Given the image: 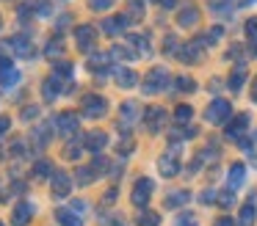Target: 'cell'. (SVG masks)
<instances>
[{"mask_svg": "<svg viewBox=\"0 0 257 226\" xmlns=\"http://www.w3.org/2000/svg\"><path fill=\"white\" fill-rule=\"evenodd\" d=\"M136 113H139V102H136V99H127V102L122 105V116L124 119H133Z\"/></svg>", "mask_w": 257, "mask_h": 226, "instance_id": "cell-35", "label": "cell"}, {"mask_svg": "<svg viewBox=\"0 0 257 226\" xmlns=\"http://www.w3.org/2000/svg\"><path fill=\"white\" fill-rule=\"evenodd\" d=\"M243 179H246V165L235 163L232 168H229V174H227V185H229V190L240 187V185H243Z\"/></svg>", "mask_w": 257, "mask_h": 226, "instance_id": "cell-17", "label": "cell"}, {"mask_svg": "<svg viewBox=\"0 0 257 226\" xmlns=\"http://www.w3.org/2000/svg\"><path fill=\"white\" fill-rule=\"evenodd\" d=\"M91 179H97V171L91 168V165H80L78 168V182L80 185H89Z\"/></svg>", "mask_w": 257, "mask_h": 226, "instance_id": "cell-32", "label": "cell"}, {"mask_svg": "<svg viewBox=\"0 0 257 226\" xmlns=\"http://www.w3.org/2000/svg\"><path fill=\"white\" fill-rule=\"evenodd\" d=\"M116 83L122 88H133L136 83H139V75H136L133 69H116Z\"/></svg>", "mask_w": 257, "mask_h": 226, "instance_id": "cell-21", "label": "cell"}, {"mask_svg": "<svg viewBox=\"0 0 257 226\" xmlns=\"http://www.w3.org/2000/svg\"><path fill=\"white\" fill-rule=\"evenodd\" d=\"M202 47H205V39H196L194 44H188V47H183V50H180V61H183V64H191V61H199Z\"/></svg>", "mask_w": 257, "mask_h": 226, "instance_id": "cell-16", "label": "cell"}, {"mask_svg": "<svg viewBox=\"0 0 257 226\" xmlns=\"http://www.w3.org/2000/svg\"><path fill=\"white\" fill-rule=\"evenodd\" d=\"M249 3H254V0H243V6H249Z\"/></svg>", "mask_w": 257, "mask_h": 226, "instance_id": "cell-49", "label": "cell"}, {"mask_svg": "<svg viewBox=\"0 0 257 226\" xmlns=\"http://www.w3.org/2000/svg\"><path fill=\"white\" fill-rule=\"evenodd\" d=\"M216 226H235V220H232V218H218Z\"/></svg>", "mask_w": 257, "mask_h": 226, "instance_id": "cell-46", "label": "cell"}, {"mask_svg": "<svg viewBox=\"0 0 257 226\" xmlns=\"http://www.w3.org/2000/svg\"><path fill=\"white\" fill-rule=\"evenodd\" d=\"M34 11H36L39 17H50V14H53L50 0H36V3H34Z\"/></svg>", "mask_w": 257, "mask_h": 226, "instance_id": "cell-34", "label": "cell"}, {"mask_svg": "<svg viewBox=\"0 0 257 226\" xmlns=\"http://www.w3.org/2000/svg\"><path fill=\"white\" fill-rule=\"evenodd\" d=\"M229 113H232V105H229L227 99H213L205 110V119L213 121V124H224V121L229 119Z\"/></svg>", "mask_w": 257, "mask_h": 226, "instance_id": "cell-3", "label": "cell"}, {"mask_svg": "<svg viewBox=\"0 0 257 226\" xmlns=\"http://www.w3.org/2000/svg\"><path fill=\"white\" fill-rule=\"evenodd\" d=\"M75 44H78L80 53H91L97 47V28L83 22V25L75 28Z\"/></svg>", "mask_w": 257, "mask_h": 226, "instance_id": "cell-2", "label": "cell"}, {"mask_svg": "<svg viewBox=\"0 0 257 226\" xmlns=\"http://www.w3.org/2000/svg\"><path fill=\"white\" fill-rule=\"evenodd\" d=\"M53 75H58L61 77V80H69V77H72V64H69V61H56V64H53Z\"/></svg>", "mask_w": 257, "mask_h": 226, "instance_id": "cell-26", "label": "cell"}, {"mask_svg": "<svg viewBox=\"0 0 257 226\" xmlns=\"http://www.w3.org/2000/svg\"><path fill=\"white\" fill-rule=\"evenodd\" d=\"M6 44L14 50V58L31 61L36 55V47H34V42H31V36H12V39H6Z\"/></svg>", "mask_w": 257, "mask_h": 226, "instance_id": "cell-4", "label": "cell"}, {"mask_svg": "<svg viewBox=\"0 0 257 226\" xmlns=\"http://www.w3.org/2000/svg\"><path fill=\"white\" fill-rule=\"evenodd\" d=\"M86 66H89V72H94L97 77H102V75L108 72V69H105V66H108V58H105V55L97 53V55H91V58L86 61Z\"/></svg>", "mask_w": 257, "mask_h": 226, "instance_id": "cell-19", "label": "cell"}, {"mask_svg": "<svg viewBox=\"0 0 257 226\" xmlns=\"http://www.w3.org/2000/svg\"><path fill=\"white\" fill-rule=\"evenodd\" d=\"M105 146H108V135L102 130H91L83 135V149H89V152H102Z\"/></svg>", "mask_w": 257, "mask_h": 226, "instance_id": "cell-11", "label": "cell"}, {"mask_svg": "<svg viewBox=\"0 0 257 226\" xmlns=\"http://www.w3.org/2000/svg\"><path fill=\"white\" fill-rule=\"evenodd\" d=\"M246 36H249V39H254V42H257V17L246 20Z\"/></svg>", "mask_w": 257, "mask_h": 226, "instance_id": "cell-40", "label": "cell"}, {"mask_svg": "<svg viewBox=\"0 0 257 226\" xmlns=\"http://www.w3.org/2000/svg\"><path fill=\"white\" fill-rule=\"evenodd\" d=\"M20 83V72L14 69V61L9 55H0V86L3 88H12Z\"/></svg>", "mask_w": 257, "mask_h": 226, "instance_id": "cell-7", "label": "cell"}, {"mask_svg": "<svg viewBox=\"0 0 257 226\" xmlns=\"http://www.w3.org/2000/svg\"><path fill=\"white\" fill-rule=\"evenodd\" d=\"M23 121H31V119H36V116H39V108H36V105H28V108H23Z\"/></svg>", "mask_w": 257, "mask_h": 226, "instance_id": "cell-41", "label": "cell"}, {"mask_svg": "<svg viewBox=\"0 0 257 226\" xmlns=\"http://www.w3.org/2000/svg\"><path fill=\"white\" fill-rule=\"evenodd\" d=\"M196 20H199V11H196V6H185V9L180 11V17H177L180 28H191V25H196Z\"/></svg>", "mask_w": 257, "mask_h": 226, "instance_id": "cell-18", "label": "cell"}, {"mask_svg": "<svg viewBox=\"0 0 257 226\" xmlns=\"http://www.w3.org/2000/svg\"><path fill=\"white\" fill-rule=\"evenodd\" d=\"M152 187H155V182L152 179H147V176H141L139 182H136V187H133V204L136 207H144L147 201H150V196H152Z\"/></svg>", "mask_w": 257, "mask_h": 226, "instance_id": "cell-10", "label": "cell"}, {"mask_svg": "<svg viewBox=\"0 0 257 226\" xmlns=\"http://www.w3.org/2000/svg\"><path fill=\"white\" fill-rule=\"evenodd\" d=\"M251 99L257 102V77H254V83H251Z\"/></svg>", "mask_w": 257, "mask_h": 226, "instance_id": "cell-47", "label": "cell"}, {"mask_svg": "<svg viewBox=\"0 0 257 226\" xmlns=\"http://www.w3.org/2000/svg\"><path fill=\"white\" fill-rule=\"evenodd\" d=\"M139 226H161V215L152 212V209H144V212H139Z\"/></svg>", "mask_w": 257, "mask_h": 226, "instance_id": "cell-29", "label": "cell"}, {"mask_svg": "<svg viewBox=\"0 0 257 226\" xmlns=\"http://www.w3.org/2000/svg\"><path fill=\"white\" fill-rule=\"evenodd\" d=\"M113 6V0H89V9L91 11H108Z\"/></svg>", "mask_w": 257, "mask_h": 226, "instance_id": "cell-37", "label": "cell"}, {"mask_svg": "<svg viewBox=\"0 0 257 226\" xmlns=\"http://www.w3.org/2000/svg\"><path fill=\"white\" fill-rule=\"evenodd\" d=\"M50 132H53V124H36V130L31 132V135H34V141H36V146H47Z\"/></svg>", "mask_w": 257, "mask_h": 226, "instance_id": "cell-22", "label": "cell"}, {"mask_svg": "<svg viewBox=\"0 0 257 226\" xmlns=\"http://www.w3.org/2000/svg\"><path fill=\"white\" fill-rule=\"evenodd\" d=\"M105 110H108V99L102 94H86L80 99V113L86 119H100V116H105Z\"/></svg>", "mask_w": 257, "mask_h": 226, "instance_id": "cell-1", "label": "cell"}, {"mask_svg": "<svg viewBox=\"0 0 257 226\" xmlns=\"http://www.w3.org/2000/svg\"><path fill=\"white\" fill-rule=\"evenodd\" d=\"M158 165H161V174L163 176H174V174H177V168H180V146H177V143L172 146V152L161 154Z\"/></svg>", "mask_w": 257, "mask_h": 226, "instance_id": "cell-8", "label": "cell"}, {"mask_svg": "<svg viewBox=\"0 0 257 226\" xmlns=\"http://www.w3.org/2000/svg\"><path fill=\"white\" fill-rule=\"evenodd\" d=\"M180 226H196V223H194V220L188 223V215H185V218H180Z\"/></svg>", "mask_w": 257, "mask_h": 226, "instance_id": "cell-48", "label": "cell"}, {"mask_svg": "<svg viewBox=\"0 0 257 226\" xmlns=\"http://www.w3.org/2000/svg\"><path fill=\"white\" fill-rule=\"evenodd\" d=\"M246 124H249V113H238V119H235L232 124L227 127V135H229V138L240 135V132L246 130Z\"/></svg>", "mask_w": 257, "mask_h": 226, "instance_id": "cell-23", "label": "cell"}, {"mask_svg": "<svg viewBox=\"0 0 257 226\" xmlns=\"http://www.w3.org/2000/svg\"><path fill=\"white\" fill-rule=\"evenodd\" d=\"M177 88H180V91H194L196 83L191 80V77H177Z\"/></svg>", "mask_w": 257, "mask_h": 226, "instance_id": "cell-39", "label": "cell"}, {"mask_svg": "<svg viewBox=\"0 0 257 226\" xmlns=\"http://www.w3.org/2000/svg\"><path fill=\"white\" fill-rule=\"evenodd\" d=\"M56 171H53V163L50 160H39V163L34 165V176L36 179H45V176H53Z\"/></svg>", "mask_w": 257, "mask_h": 226, "instance_id": "cell-28", "label": "cell"}, {"mask_svg": "<svg viewBox=\"0 0 257 226\" xmlns=\"http://www.w3.org/2000/svg\"><path fill=\"white\" fill-rule=\"evenodd\" d=\"M50 185H53V193H56V196H69V190H72V179H69L67 171H56V174L50 176Z\"/></svg>", "mask_w": 257, "mask_h": 226, "instance_id": "cell-13", "label": "cell"}, {"mask_svg": "<svg viewBox=\"0 0 257 226\" xmlns=\"http://www.w3.org/2000/svg\"><path fill=\"white\" fill-rule=\"evenodd\" d=\"M218 39H221V28H213L210 33H207V39H205V44H216Z\"/></svg>", "mask_w": 257, "mask_h": 226, "instance_id": "cell-42", "label": "cell"}, {"mask_svg": "<svg viewBox=\"0 0 257 226\" xmlns=\"http://www.w3.org/2000/svg\"><path fill=\"white\" fill-rule=\"evenodd\" d=\"M254 223V204H243L240 207V215H238V226H251Z\"/></svg>", "mask_w": 257, "mask_h": 226, "instance_id": "cell-25", "label": "cell"}, {"mask_svg": "<svg viewBox=\"0 0 257 226\" xmlns=\"http://www.w3.org/2000/svg\"><path fill=\"white\" fill-rule=\"evenodd\" d=\"M191 116H194V110H191V105H180V108L174 110V119H177V121H188Z\"/></svg>", "mask_w": 257, "mask_h": 226, "instance_id": "cell-36", "label": "cell"}, {"mask_svg": "<svg viewBox=\"0 0 257 226\" xmlns=\"http://www.w3.org/2000/svg\"><path fill=\"white\" fill-rule=\"evenodd\" d=\"M127 25H130V17H124V14H116V17L102 20V31H105L108 36H119V33H122Z\"/></svg>", "mask_w": 257, "mask_h": 226, "instance_id": "cell-14", "label": "cell"}, {"mask_svg": "<svg viewBox=\"0 0 257 226\" xmlns=\"http://www.w3.org/2000/svg\"><path fill=\"white\" fill-rule=\"evenodd\" d=\"M185 201H191V190H174L166 196V207H180Z\"/></svg>", "mask_w": 257, "mask_h": 226, "instance_id": "cell-24", "label": "cell"}, {"mask_svg": "<svg viewBox=\"0 0 257 226\" xmlns=\"http://www.w3.org/2000/svg\"><path fill=\"white\" fill-rule=\"evenodd\" d=\"M152 3H158L161 9H172V6L177 3V0H152Z\"/></svg>", "mask_w": 257, "mask_h": 226, "instance_id": "cell-44", "label": "cell"}, {"mask_svg": "<svg viewBox=\"0 0 257 226\" xmlns=\"http://www.w3.org/2000/svg\"><path fill=\"white\" fill-rule=\"evenodd\" d=\"M34 218V204L31 201H20L12 212V226H28Z\"/></svg>", "mask_w": 257, "mask_h": 226, "instance_id": "cell-12", "label": "cell"}, {"mask_svg": "<svg viewBox=\"0 0 257 226\" xmlns=\"http://www.w3.org/2000/svg\"><path fill=\"white\" fill-rule=\"evenodd\" d=\"M56 220H58L61 226H83L80 215H75L72 209H56Z\"/></svg>", "mask_w": 257, "mask_h": 226, "instance_id": "cell-20", "label": "cell"}, {"mask_svg": "<svg viewBox=\"0 0 257 226\" xmlns=\"http://www.w3.org/2000/svg\"><path fill=\"white\" fill-rule=\"evenodd\" d=\"M144 119H147L150 132H158L163 124H166V110H163V108H150V110L144 113Z\"/></svg>", "mask_w": 257, "mask_h": 226, "instance_id": "cell-15", "label": "cell"}, {"mask_svg": "<svg viewBox=\"0 0 257 226\" xmlns=\"http://www.w3.org/2000/svg\"><path fill=\"white\" fill-rule=\"evenodd\" d=\"M80 152H83V146H78V143H69V149H64V157H67V160H78Z\"/></svg>", "mask_w": 257, "mask_h": 226, "instance_id": "cell-38", "label": "cell"}, {"mask_svg": "<svg viewBox=\"0 0 257 226\" xmlns=\"http://www.w3.org/2000/svg\"><path fill=\"white\" fill-rule=\"evenodd\" d=\"M111 55L113 58H119V61H133L136 58V53L130 47H122V44H113L111 47Z\"/></svg>", "mask_w": 257, "mask_h": 226, "instance_id": "cell-30", "label": "cell"}, {"mask_svg": "<svg viewBox=\"0 0 257 226\" xmlns=\"http://www.w3.org/2000/svg\"><path fill=\"white\" fill-rule=\"evenodd\" d=\"M0 226H3V220H0Z\"/></svg>", "mask_w": 257, "mask_h": 226, "instance_id": "cell-51", "label": "cell"}, {"mask_svg": "<svg viewBox=\"0 0 257 226\" xmlns=\"http://www.w3.org/2000/svg\"><path fill=\"white\" fill-rule=\"evenodd\" d=\"M64 83L67 80H61L58 75H47L45 80H42V99H45V102H56L64 91Z\"/></svg>", "mask_w": 257, "mask_h": 226, "instance_id": "cell-6", "label": "cell"}, {"mask_svg": "<svg viewBox=\"0 0 257 226\" xmlns=\"http://www.w3.org/2000/svg\"><path fill=\"white\" fill-rule=\"evenodd\" d=\"M61 53H64V42H61V36L50 39V42H47V47H45V55H47V58H53V55H61Z\"/></svg>", "mask_w": 257, "mask_h": 226, "instance_id": "cell-31", "label": "cell"}, {"mask_svg": "<svg viewBox=\"0 0 257 226\" xmlns=\"http://www.w3.org/2000/svg\"><path fill=\"white\" fill-rule=\"evenodd\" d=\"M166 86H169V72L163 69V66H155V69H150V75H147L144 94H158V91H163Z\"/></svg>", "mask_w": 257, "mask_h": 226, "instance_id": "cell-5", "label": "cell"}, {"mask_svg": "<svg viewBox=\"0 0 257 226\" xmlns=\"http://www.w3.org/2000/svg\"><path fill=\"white\" fill-rule=\"evenodd\" d=\"M0 31H3V17H0Z\"/></svg>", "mask_w": 257, "mask_h": 226, "instance_id": "cell-50", "label": "cell"}, {"mask_svg": "<svg viewBox=\"0 0 257 226\" xmlns=\"http://www.w3.org/2000/svg\"><path fill=\"white\" fill-rule=\"evenodd\" d=\"M9 127H12V119H9V116H0V135H3Z\"/></svg>", "mask_w": 257, "mask_h": 226, "instance_id": "cell-43", "label": "cell"}, {"mask_svg": "<svg viewBox=\"0 0 257 226\" xmlns=\"http://www.w3.org/2000/svg\"><path fill=\"white\" fill-rule=\"evenodd\" d=\"M243 77H246V66L240 64L238 69H235L232 75H229V83H227V86L232 88V91H240V86H243Z\"/></svg>", "mask_w": 257, "mask_h": 226, "instance_id": "cell-27", "label": "cell"}, {"mask_svg": "<svg viewBox=\"0 0 257 226\" xmlns=\"http://www.w3.org/2000/svg\"><path fill=\"white\" fill-rule=\"evenodd\" d=\"M130 42H133L136 44V47H139V53L141 55H150V39H147V36H139V33H133V36H130Z\"/></svg>", "mask_w": 257, "mask_h": 226, "instance_id": "cell-33", "label": "cell"}, {"mask_svg": "<svg viewBox=\"0 0 257 226\" xmlns=\"http://www.w3.org/2000/svg\"><path fill=\"white\" fill-rule=\"evenodd\" d=\"M163 47H166V53H169V50H174V47H177V39H174V36H169V39H166V44H163Z\"/></svg>", "mask_w": 257, "mask_h": 226, "instance_id": "cell-45", "label": "cell"}, {"mask_svg": "<svg viewBox=\"0 0 257 226\" xmlns=\"http://www.w3.org/2000/svg\"><path fill=\"white\" fill-rule=\"evenodd\" d=\"M78 121H80V116L75 113V110H61V113L56 116V130L61 132V135H72V132L78 130Z\"/></svg>", "mask_w": 257, "mask_h": 226, "instance_id": "cell-9", "label": "cell"}]
</instances>
